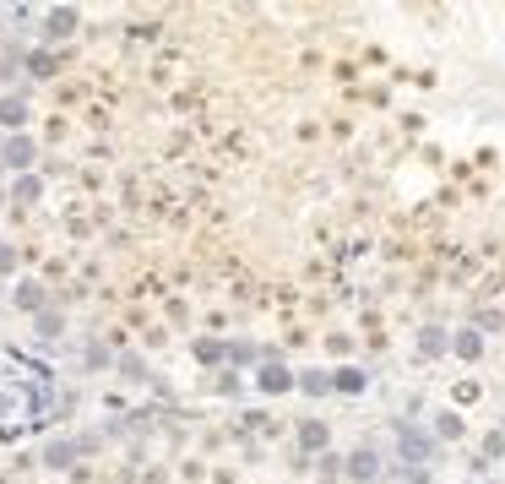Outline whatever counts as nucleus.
I'll use <instances>...</instances> for the list:
<instances>
[{
  "label": "nucleus",
  "mask_w": 505,
  "mask_h": 484,
  "mask_svg": "<svg viewBox=\"0 0 505 484\" xmlns=\"http://www.w3.org/2000/svg\"><path fill=\"white\" fill-rule=\"evenodd\" d=\"M429 452H435V446H429L419 430H407V435H402V457H407V463H424Z\"/></svg>",
  "instance_id": "nucleus-1"
},
{
  "label": "nucleus",
  "mask_w": 505,
  "mask_h": 484,
  "mask_svg": "<svg viewBox=\"0 0 505 484\" xmlns=\"http://www.w3.org/2000/svg\"><path fill=\"white\" fill-rule=\"evenodd\" d=\"M283 386H294V376H288L283 364H266L261 370V392H283Z\"/></svg>",
  "instance_id": "nucleus-2"
},
{
  "label": "nucleus",
  "mask_w": 505,
  "mask_h": 484,
  "mask_svg": "<svg viewBox=\"0 0 505 484\" xmlns=\"http://www.w3.org/2000/svg\"><path fill=\"white\" fill-rule=\"evenodd\" d=\"M348 473H353V479H369V473H375V452H353V457H348Z\"/></svg>",
  "instance_id": "nucleus-3"
},
{
  "label": "nucleus",
  "mask_w": 505,
  "mask_h": 484,
  "mask_svg": "<svg viewBox=\"0 0 505 484\" xmlns=\"http://www.w3.org/2000/svg\"><path fill=\"white\" fill-rule=\"evenodd\" d=\"M332 386H337V392H359L364 376H359V370H337V376H332Z\"/></svg>",
  "instance_id": "nucleus-4"
},
{
  "label": "nucleus",
  "mask_w": 505,
  "mask_h": 484,
  "mask_svg": "<svg viewBox=\"0 0 505 484\" xmlns=\"http://www.w3.org/2000/svg\"><path fill=\"white\" fill-rule=\"evenodd\" d=\"M299 381H304V392H315V397H321L326 386H332V376H321V370H304Z\"/></svg>",
  "instance_id": "nucleus-5"
},
{
  "label": "nucleus",
  "mask_w": 505,
  "mask_h": 484,
  "mask_svg": "<svg viewBox=\"0 0 505 484\" xmlns=\"http://www.w3.org/2000/svg\"><path fill=\"white\" fill-rule=\"evenodd\" d=\"M457 354H462V359H478L484 348H478V338H473V332H462V338H457Z\"/></svg>",
  "instance_id": "nucleus-6"
},
{
  "label": "nucleus",
  "mask_w": 505,
  "mask_h": 484,
  "mask_svg": "<svg viewBox=\"0 0 505 484\" xmlns=\"http://www.w3.org/2000/svg\"><path fill=\"white\" fill-rule=\"evenodd\" d=\"M299 435H304V446H326V424H315V419H310V424L299 430Z\"/></svg>",
  "instance_id": "nucleus-7"
},
{
  "label": "nucleus",
  "mask_w": 505,
  "mask_h": 484,
  "mask_svg": "<svg viewBox=\"0 0 505 484\" xmlns=\"http://www.w3.org/2000/svg\"><path fill=\"white\" fill-rule=\"evenodd\" d=\"M435 430H440V435H462V419H457V414H440V419H435Z\"/></svg>",
  "instance_id": "nucleus-8"
},
{
  "label": "nucleus",
  "mask_w": 505,
  "mask_h": 484,
  "mask_svg": "<svg viewBox=\"0 0 505 484\" xmlns=\"http://www.w3.org/2000/svg\"><path fill=\"white\" fill-rule=\"evenodd\" d=\"M419 343H424L419 354H440V332H435V326H424V338H419Z\"/></svg>",
  "instance_id": "nucleus-9"
}]
</instances>
